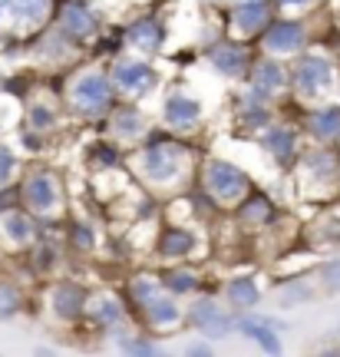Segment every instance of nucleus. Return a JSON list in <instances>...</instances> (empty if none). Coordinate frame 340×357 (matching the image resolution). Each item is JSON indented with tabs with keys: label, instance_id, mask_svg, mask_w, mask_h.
Returning a JSON list of instances; mask_svg holds the SVG:
<instances>
[{
	"label": "nucleus",
	"instance_id": "1",
	"mask_svg": "<svg viewBox=\"0 0 340 357\" xmlns=\"http://www.w3.org/2000/svg\"><path fill=\"white\" fill-rule=\"evenodd\" d=\"M202 155L195 153L189 136H178L169 129H149V136L132 155V172L149 192H182L192 172V162Z\"/></svg>",
	"mask_w": 340,
	"mask_h": 357
},
{
	"label": "nucleus",
	"instance_id": "2",
	"mask_svg": "<svg viewBox=\"0 0 340 357\" xmlns=\"http://www.w3.org/2000/svg\"><path fill=\"white\" fill-rule=\"evenodd\" d=\"M119 93H116L113 79H109V70L106 66H79L70 83H66L63 102L70 116L83 119V123H102L109 109L116 106Z\"/></svg>",
	"mask_w": 340,
	"mask_h": 357
},
{
	"label": "nucleus",
	"instance_id": "3",
	"mask_svg": "<svg viewBox=\"0 0 340 357\" xmlns=\"http://www.w3.org/2000/svg\"><path fill=\"white\" fill-rule=\"evenodd\" d=\"M199 189L212 199L218 208H235V205L254 189L252 172L238 162H231L225 155H202L195 166Z\"/></svg>",
	"mask_w": 340,
	"mask_h": 357
},
{
	"label": "nucleus",
	"instance_id": "4",
	"mask_svg": "<svg viewBox=\"0 0 340 357\" xmlns=\"http://www.w3.org/2000/svg\"><path fill=\"white\" fill-rule=\"evenodd\" d=\"M20 205L26 212H33L40 222L60 218L66 208L63 176L53 166H47V162L24 166V172H20Z\"/></svg>",
	"mask_w": 340,
	"mask_h": 357
},
{
	"label": "nucleus",
	"instance_id": "5",
	"mask_svg": "<svg viewBox=\"0 0 340 357\" xmlns=\"http://www.w3.org/2000/svg\"><path fill=\"white\" fill-rule=\"evenodd\" d=\"M334 83H337V66H334L327 53L301 50L294 56V63H291V96L317 106L320 100L330 96Z\"/></svg>",
	"mask_w": 340,
	"mask_h": 357
},
{
	"label": "nucleus",
	"instance_id": "6",
	"mask_svg": "<svg viewBox=\"0 0 340 357\" xmlns=\"http://www.w3.org/2000/svg\"><path fill=\"white\" fill-rule=\"evenodd\" d=\"M106 70H109V79H113L116 93L123 100H146L152 89L159 86V70L152 66L149 56H142L136 50H119L116 56L106 60Z\"/></svg>",
	"mask_w": 340,
	"mask_h": 357
},
{
	"label": "nucleus",
	"instance_id": "7",
	"mask_svg": "<svg viewBox=\"0 0 340 357\" xmlns=\"http://www.w3.org/2000/svg\"><path fill=\"white\" fill-rule=\"evenodd\" d=\"M205 252V235L189 222L162 218L159 231L152 235V258L155 265H178V261H199Z\"/></svg>",
	"mask_w": 340,
	"mask_h": 357
},
{
	"label": "nucleus",
	"instance_id": "8",
	"mask_svg": "<svg viewBox=\"0 0 340 357\" xmlns=\"http://www.w3.org/2000/svg\"><path fill=\"white\" fill-rule=\"evenodd\" d=\"M205 60H208V66H212L215 73L222 79H248V73H252V63L254 56H258V50H254L248 40H238V37H215L208 40L202 47Z\"/></svg>",
	"mask_w": 340,
	"mask_h": 357
},
{
	"label": "nucleus",
	"instance_id": "9",
	"mask_svg": "<svg viewBox=\"0 0 340 357\" xmlns=\"http://www.w3.org/2000/svg\"><path fill=\"white\" fill-rule=\"evenodd\" d=\"M50 24L79 47H93V40L102 33V20L89 0H56Z\"/></svg>",
	"mask_w": 340,
	"mask_h": 357
},
{
	"label": "nucleus",
	"instance_id": "10",
	"mask_svg": "<svg viewBox=\"0 0 340 357\" xmlns=\"http://www.w3.org/2000/svg\"><path fill=\"white\" fill-rule=\"evenodd\" d=\"M89 298H93V291H89L83 281L56 278V281H50V288H47V311H50V318L56 321V324L76 328V324L86 321Z\"/></svg>",
	"mask_w": 340,
	"mask_h": 357
},
{
	"label": "nucleus",
	"instance_id": "11",
	"mask_svg": "<svg viewBox=\"0 0 340 357\" xmlns=\"http://www.w3.org/2000/svg\"><path fill=\"white\" fill-rule=\"evenodd\" d=\"M185 328L195 334H202L208 341H225L235 334V311L222 307L212 294H195L185 307Z\"/></svg>",
	"mask_w": 340,
	"mask_h": 357
},
{
	"label": "nucleus",
	"instance_id": "12",
	"mask_svg": "<svg viewBox=\"0 0 340 357\" xmlns=\"http://www.w3.org/2000/svg\"><path fill=\"white\" fill-rule=\"evenodd\" d=\"M311 40V26L301 17H275L265 26V33L254 40L258 53H271V56H298L301 50H307Z\"/></svg>",
	"mask_w": 340,
	"mask_h": 357
},
{
	"label": "nucleus",
	"instance_id": "13",
	"mask_svg": "<svg viewBox=\"0 0 340 357\" xmlns=\"http://www.w3.org/2000/svg\"><path fill=\"white\" fill-rule=\"evenodd\" d=\"M159 119H162V126L169 129V132L192 136L195 129L202 126L205 106L189 89H169L162 96V106H159Z\"/></svg>",
	"mask_w": 340,
	"mask_h": 357
},
{
	"label": "nucleus",
	"instance_id": "14",
	"mask_svg": "<svg viewBox=\"0 0 340 357\" xmlns=\"http://www.w3.org/2000/svg\"><path fill=\"white\" fill-rule=\"evenodd\" d=\"M275 20V0H235L225 13V33L238 40H258Z\"/></svg>",
	"mask_w": 340,
	"mask_h": 357
},
{
	"label": "nucleus",
	"instance_id": "15",
	"mask_svg": "<svg viewBox=\"0 0 340 357\" xmlns=\"http://www.w3.org/2000/svg\"><path fill=\"white\" fill-rule=\"evenodd\" d=\"M102 126H106V136H113L119 146H132V142H142L149 136L152 119L139 100H116L109 116L102 119Z\"/></svg>",
	"mask_w": 340,
	"mask_h": 357
},
{
	"label": "nucleus",
	"instance_id": "16",
	"mask_svg": "<svg viewBox=\"0 0 340 357\" xmlns=\"http://www.w3.org/2000/svg\"><path fill=\"white\" fill-rule=\"evenodd\" d=\"M0 7H3V26L33 37L43 26H50L56 0H0Z\"/></svg>",
	"mask_w": 340,
	"mask_h": 357
},
{
	"label": "nucleus",
	"instance_id": "17",
	"mask_svg": "<svg viewBox=\"0 0 340 357\" xmlns=\"http://www.w3.org/2000/svg\"><path fill=\"white\" fill-rule=\"evenodd\" d=\"M248 86L265 96L268 102H277V96L291 93V66L281 63V56H271V53H258L252 63V73L245 79Z\"/></svg>",
	"mask_w": 340,
	"mask_h": 357
},
{
	"label": "nucleus",
	"instance_id": "18",
	"mask_svg": "<svg viewBox=\"0 0 340 357\" xmlns=\"http://www.w3.org/2000/svg\"><path fill=\"white\" fill-rule=\"evenodd\" d=\"M231 215H235V225L238 231H248V235H261L275 225L277 218H281V208L277 202L261 189H252L245 199H241L235 208H231Z\"/></svg>",
	"mask_w": 340,
	"mask_h": 357
},
{
	"label": "nucleus",
	"instance_id": "19",
	"mask_svg": "<svg viewBox=\"0 0 340 357\" xmlns=\"http://www.w3.org/2000/svg\"><path fill=\"white\" fill-rule=\"evenodd\" d=\"M123 40H126V50H136L142 56H155V53L165 50L169 26L155 13H139V17L123 24Z\"/></svg>",
	"mask_w": 340,
	"mask_h": 357
},
{
	"label": "nucleus",
	"instance_id": "20",
	"mask_svg": "<svg viewBox=\"0 0 340 357\" xmlns=\"http://www.w3.org/2000/svg\"><path fill=\"white\" fill-rule=\"evenodd\" d=\"M258 146L265 149V155L277 169H294L298 155H301V136L284 119H275L268 129H261L258 132Z\"/></svg>",
	"mask_w": 340,
	"mask_h": 357
},
{
	"label": "nucleus",
	"instance_id": "21",
	"mask_svg": "<svg viewBox=\"0 0 340 357\" xmlns=\"http://www.w3.org/2000/svg\"><path fill=\"white\" fill-rule=\"evenodd\" d=\"M43 222H40L33 212H26L24 205H17L10 212H3L0 215V242L13 248V252H26V248H33L37 238L43 235Z\"/></svg>",
	"mask_w": 340,
	"mask_h": 357
},
{
	"label": "nucleus",
	"instance_id": "22",
	"mask_svg": "<svg viewBox=\"0 0 340 357\" xmlns=\"http://www.w3.org/2000/svg\"><path fill=\"white\" fill-rule=\"evenodd\" d=\"M139 321L146 324V331L149 334H172L178 328H185V307L178 305L176 294H169L162 288V294H155L146 311L139 314Z\"/></svg>",
	"mask_w": 340,
	"mask_h": 357
},
{
	"label": "nucleus",
	"instance_id": "23",
	"mask_svg": "<svg viewBox=\"0 0 340 357\" xmlns=\"http://www.w3.org/2000/svg\"><path fill=\"white\" fill-rule=\"evenodd\" d=\"M129 305L123 298H116L109 291H96L89 298V307H86V321L89 324H96L100 331L106 334H119L123 328L129 324Z\"/></svg>",
	"mask_w": 340,
	"mask_h": 357
},
{
	"label": "nucleus",
	"instance_id": "24",
	"mask_svg": "<svg viewBox=\"0 0 340 357\" xmlns=\"http://www.w3.org/2000/svg\"><path fill=\"white\" fill-rule=\"evenodd\" d=\"M235 334L254 341L265 354H281V351H284V344H281V331L271 328L268 314H258V311H238V314H235Z\"/></svg>",
	"mask_w": 340,
	"mask_h": 357
},
{
	"label": "nucleus",
	"instance_id": "25",
	"mask_svg": "<svg viewBox=\"0 0 340 357\" xmlns=\"http://www.w3.org/2000/svg\"><path fill=\"white\" fill-rule=\"evenodd\" d=\"M298 176L301 182H320V185H334V178H340V162L337 155L324 149V146H317V149H301L298 155Z\"/></svg>",
	"mask_w": 340,
	"mask_h": 357
},
{
	"label": "nucleus",
	"instance_id": "26",
	"mask_svg": "<svg viewBox=\"0 0 340 357\" xmlns=\"http://www.w3.org/2000/svg\"><path fill=\"white\" fill-rule=\"evenodd\" d=\"M159 281L169 294L176 298H195L202 294V271L195 268V261H178V265H159Z\"/></svg>",
	"mask_w": 340,
	"mask_h": 357
},
{
	"label": "nucleus",
	"instance_id": "27",
	"mask_svg": "<svg viewBox=\"0 0 340 357\" xmlns=\"http://www.w3.org/2000/svg\"><path fill=\"white\" fill-rule=\"evenodd\" d=\"M304 129L320 146L337 142L340 139V106L337 102H317V106H311L304 113Z\"/></svg>",
	"mask_w": 340,
	"mask_h": 357
},
{
	"label": "nucleus",
	"instance_id": "28",
	"mask_svg": "<svg viewBox=\"0 0 340 357\" xmlns=\"http://www.w3.org/2000/svg\"><path fill=\"white\" fill-rule=\"evenodd\" d=\"M222 298H225V305L238 314V311H254V307L261 305L265 291H261V284H258L254 275H235V278L225 281Z\"/></svg>",
	"mask_w": 340,
	"mask_h": 357
},
{
	"label": "nucleus",
	"instance_id": "29",
	"mask_svg": "<svg viewBox=\"0 0 340 357\" xmlns=\"http://www.w3.org/2000/svg\"><path fill=\"white\" fill-rule=\"evenodd\" d=\"M24 126L33 132H43V136L60 129V106L53 102V96H26Z\"/></svg>",
	"mask_w": 340,
	"mask_h": 357
},
{
	"label": "nucleus",
	"instance_id": "30",
	"mask_svg": "<svg viewBox=\"0 0 340 357\" xmlns=\"http://www.w3.org/2000/svg\"><path fill=\"white\" fill-rule=\"evenodd\" d=\"M126 305L132 314H142L146 305H149L155 294H162V281H159V271H132L126 278Z\"/></svg>",
	"mask_w": 340,
	"mask_h": 357
},
{
	"label": "nucleus",
	"instance_id": "31",
	"mask_svg": "<svg viewBox=\"0 0 340 357\" xmlns=\"http://www.w3.org/2000/svg\"><path fill=\"white\" fill-rule=\"evenodd\" d=\"M86 159L100 169V172H116V169L126 166V149H123L113 136H102V139H96L93 146H89Z\"/></svg>",
	"mask_w": 340,
	"mask_h": 357
},
{
	"label": "nucleus",
	"instance_id": "32",
	"mask_svg": "<svg viewBox=\"0 0 340 357\" xmlns=\"http://www.w3.org/2000/svg\"><path fill=\"white\" fill-rule=\"evenodd\" d=\"M66 245H70V252H76V255H96L100 231L86 218H70L66 222Z\"/></svg>",
	"mask_w": 340,
	"mask_h": 357
},
{
	"label": "nucleus",
	"instance_id": "33",
	"mask_svg": "<svg viewBox=\"0 0 340 357\" xmlns=\"http://www.w3.org/2000/svg\"><path fill=\"white\" fill-rule=\"evenodd\" d=\"M26 265H30V271L40 275V278L53 275V271L60 268V245L53 242L50 235H40L37 245H33L30 255H26Z\"/></svg>",
	"mask_w": 340,
	"mask_h": 357
},
{
	"label": "nucleus",
	"instance_id": "34",
	"mask_svg": "<svg viewBox=\"0 0 340 357\" xmlns=\"http://www.w3.org/2000/svg\"><path fill=\"white\" fill-rule=\"evenodd\" d=\"M317 294H320V284H311L307 278H298V281L281 284V291H277V305L281 307H298V305L314 301Z\"/></svg>",
	"mask_w": 340,
	"mask_h": 357
},
{
	"label": "nucleus",
	"instance_id": "35",
	"mask_svg": "<svg viewBox=\"0 0 340 357\" xmlns=\"http://www.w3.org/2000/svg\"><path fill=\"white\" fill-rule=\"evenodd\" d=\"M116 347L123 354H139V357H159L165 354L162 344H155L149 334H116Z\"/></svg>",
	"mask_w": 340,
	"mask_h": 357
},
{
	"label": "nucleus",
	"instance_id": "36",
	"mask_svg": "<svg viewBox=\"0 0 340 357\" xmlns=\"http://www.w3.org/2000/svg\"><path fill=\"white\" fill-rule=\"evenodd\" d=\"M20 172H24L20 149L0 139V189H3V185H10V182H17V178H20Z\"/></svg>",
	"mask_w": 340,
	"mask_h": 357
},
{
	"label": "nucleus",
	"instance_id": "37",
	"mask_svg": "<svg viewBox=\"0 0 340 357\" xmlns=\"http://www.w3.org/2000/svg\"><path fill=\"white\" fill-rule=\"evenodd\" d=\"M24 311V291L13 281L0 278V321H13Z\"/></svg>",
	"mask_w": 340,
	"mask_h": 357
},
{
	"label": "nucleus",
	"instance_id": "38",
	"mask_svg": "<svg viewBox=\"0 0 340 357\" xmlns=\"http://www.w3.org/2000/svg\"><path fill=\"white\" fill-rule=\"evenodd\" d=\"M314 275H317V284H320L324 294H340V255L320 261V265L314 268Z\"/></svg>",
	"mask_w": 340,
	"mask_h": 357
},
{
	"label": "nucleus",
	"instance_id": "39",
	"mask_svg": "<svg viewBox=\"0 0 340 357\" xmlns=\"http://www.w3.org/2000/svg\"><path fill=\"white\" fill-rule=\"evenodd\" d=\"M17 205H20V178L0 189V215L10 212V208H17Z\"/></svg>",
	"mask_w": 340,
	"mask_h": 357
},
{
	"label": "nucleus",
	"instance_id": "40",
	"mask_svg": "<svg viewBox=\"0 0 340 357\" xmlns=\"http://www.w3.org/2000/svg\"><path fill=\"white\" fill-rule=\"evenodd\" d=\"M20 146H24L30 155H40L43 153V132H33V129H20Z\"/></svg>",
	"mask_w": 340,
	"mask_h": 357
},
{
	"label": "nucleus",
	"instance_id": "41",
	"mask_svg": "<svg viewBox=\"0 0 340 357\" xmlns=\"http://www.w3.org/2000/svg\"><path fill=\"white\" fill-rule=\"evenodd\" d=\"M182 354L189 357H212L215 354V341H208V337H202V341H192V344H185V351Z\"/></svg>",
	"mask_w": 340,
	"mask_h": 357
},
{
	"label": "nucleus",
	"instance_id": "42",
	"mask_svg": "<svg viewBox=\"0 0 340 357\" xmlns=\"http://www.w3.org/2000/svg\"><path fill=\"white\" fill-rule=\"evenodd\" d=\"M317 0H275V10H284V13H301L307 7H314Z\"/></svg>",
	"mask_w": 340,
	"mask_h": 357
},
{
	"label": "nucleus",
	"instance_id": "43",
	"mask_svg": "<svg viewBox=\"0 0 340 357\" xmlns=\"http://www.w3.org/2000/svg\"><path fill=\"white\" fill-rule=\"evenodd\" d=\"M334 334H337V337H340V321H337V328H334Z\"/></svg>",
	"mask_w": 340,
	"mask_h": 357
},
{
	"label": "nucleus",
	"instance_id": "44",
	"mask_svg": "<svg viewBox=\"0 0 340 357\" xmlns=\"http://www.w3.org/2000/svg\"><path fill=\"white\" fill-rule=\"evenodd\" d=\"M205 3H215V0H205Z\"/></svg>",
	"mask_w": 340,
	"mask_h": 357
}]
</instances>
